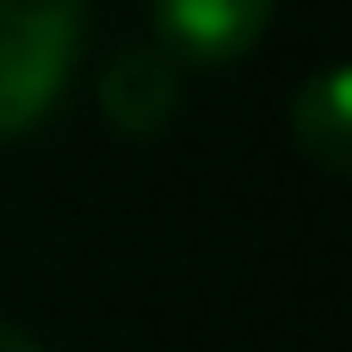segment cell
I'll return each mask as SVG.
<instances>
[{
    "label": "cell",
    "mask_w": 352,
    "mask_h": 352,
    "mask_svg": "<svg viewBox=\"0 0 352 352\" xmlns=\"http://www.w3.org/2000/svg\"><path fill=\"white\" fill-rule=\"evenodd\" d=\"M272 6L278 0H148L155 43L173 62H192V68H229V62H241L266 37Z\"/></svg>",
    "instance_id": "2"
},
{
    "label": "cell",
    "mask_w": 352,
    "mask_h": 352,
    "mask_svg": "<svg viewBox=\"0 0 352 352\" xmlns=\"http://www.w3.org/2000/svg\"><path fill=\"white\" fill-rule=\"evenodd\" d=\"M0 352H43V346H37L25 328H6V322H0Z\"/></svg>",
    "instance_id": "5"
},
{
    "label": "cell",
    "mask_w": 352,
    "mask_h": 352,
    "mask_svg": "<svg viewBox=\"0 0 352 352\" xmlns=\"http://www.w3.org/2000/svg\"><path fill=\"white\" fill-rule=\"evenodd\" d=\"M87 37V0H0V142L62 99Z\"/></svg>",
    "instance_id": "1"
},
{
    "label": "cell",
    "mask_w": 352,
    "mask_h": 352,
    "mask_svg": "<svg viewBox=\"0 0 352 352\" xmlns=\"http://www.w3.org/2000/svg\"><path fill=\"white\" fill-rule=\"evenodd\" d=\"M291 130H297V148L322 167V173H346V155H352V105H346V74L328 68L316 74L297 105H291Z\"/></svg>",
    "instance_id": "4"
},
{
    "label": "cell",
    "mask_w": 352,
    "mask_h": 352,
    "mask_svg": "<svg viewBox=\"0 0 352 352\" xmlns=\"http://www.w3.org/2000/svg\"><path fill=\"white\" fill-rule=\"evenodd\" d=\"M99 105H105V124L124 130V136H155L173 124L179 111V62L161 50V43H130L105 62L99 74Z\"/></svg>",
    "instance_id": "3"
}]
</instances>
